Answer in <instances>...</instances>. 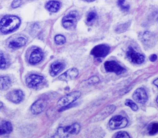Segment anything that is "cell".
Listing matches in <instances>:
<instances>
[{
  "label": "cell",
  "instance_id": "obj_15",
  "mask_svg": "<svg viewBox=\"0 0 158 138\" xmlns=\"http://www.w3.org/2000/svg\"><path fill=\"white\" fill-rule=\"evenodd\" d=\"M78 71L76 68H72L67 70L62 74H61L58 79L60 80L67 81L75 79L78 76Z\"/></svg>",
  "mask_w": 158,
  "mask_h": 138
},
{
  "label": "cell",
  "instance_id": "obj_29",
  "mask_svg": "<svg viewBox=\"0 0 158 138\" xmlns=\"http://www.w3.org/2000/svg\"><path fill=\"white\" fill-rule=\"evenodd\" d=\"M99 81V79L97 76H93V77H91V78H89V79H88L86 81V82L88 85H93V84L98 83Z\"/></svg>",
  "mask_w": 158,
  "mask_h": 138
},
{
  "label": "cell",
  "instance_id": "obj_7",
  "mask_svg": "<svg viewBox=\"0 0 158 138\" xmlns=\"http://www.w3.org/2000/svg\"><path fill=\"white\" fill-rule=\"evenodd\" d=\"M110 47L106 44H99L95 46L91 51V54L96 58H103L109 52Z\"/></svg>",
  "mask_w": 158,
  "mask_h": 138
},
{
  "label": "cell",
  "instance_id": "obj_21",
  "mask_svg": "<svg viewBox=\"0 0 158 138\" xmlns=\"http://www.w3.org/2000/svg\"><path fill=\"white\" fill-rule=\"evenodd\" d=\"M11 85L10 79L7 76L0 77V90H5L8 89Z\"/></svg>",
  "mask_w": 158,
  "mask_h": 138
},
{
  "label": "cell",
  "instance_id": "obj_35",
  "mask_svg": "<svg viewBox=\"0 0 158 138\" xmlns=\"http://www.w3.org/2000/svg\"><path fill=\"white\" fill-rule=\"evenodd\" d=\"M2 106H3V104H2V102H1V101H0V109H1Z\"/></svg>",
  "mask_w": 158,
  "mask_h": 138
},
{
  "label": "cell",
  "instance_id": "obj_12",
  "mask_svg": "<svg viewBox=\"0 0 158 138\" xmlns=\"http://www.w3.org/2000/svg\"><path fill=\"white\" fill-rule=\"evenodd\" d=\"M133 98L138 103L144 104L148 100V95L144 88H139L133 94Z\"/></svg>",
  "mask_w": 158,
  "mask_h": 138
},
{
  "label": "cell",
  "instance_id": "obj_3",
  "mask_svg": "<svg viewBox=\"0 0 158 138\" xmlns=\"http://www.w3.org/2000/svg\"><path fill=\"white\" fill-rule=\"evenodd\" d=\"M81 95L79 91H75L70 93L69 94L62 97L57 102V105L61 107H67L70 105L75 101L78 99Z\"/></svg>",
  "mask_w": 158,
  "mask_h": 138
},
{
  "label": "cell",
  "instance_id": "obj_20",
  "mask_svg": "<svg viewBox=\"0 0 158 138\" xmlns=\"http://www.w3.org/2000/svg\"><path fill=\"white\" fill-rule=\"evenodd\" d=\"M60 7V3L57 1H50L46 4V8L51 12H56Z\"/></svg>",
  "mask_w": 158,
  "mask_h": 138
},
{
  "label": "cell",
  "instance_id": "obj_33",
  "mask_svg": "<svg viewBox=\"0 0 158 138\" xmlns=\"http://www.w3.org/2000/svg\"><path fill=\"white\" fill-rule=\"evenodd\" d=\"M153 83H154V84L156 86H157V88H158V78H157V79H156V80L154 81ZM156 101H157V104H158V97L157 98Z\"/></svg>",
  "mask_w": 158,
  "mask_h": 138
},
{
  "label": "cell",
  "instance_id": "obj_9",
  "mask_svg": "<svg viewBox=\"0 0 158 138\" xmlns=\"http://www.w3.org/2000/svg\"><path fill=\"white\" fill-rule=\"evenodd\" d=\"M104 67L106 71L120 74L125 71V69L115 61H108L105 62Z\"/></svg>",
  "mask_w": 158,
  "mask_h": 138
},
{
  "label": "cell",
  "instance_id": "obj_27",
  "mask_svg": "<svg viewBox=\"0 0 158 138\" xmlns=\"http://www.w3.org/2000/svg\"><path fill=\"white\" fill-rule=\"evenodd\" d=\"M54 40L57 44L62 45L65 42V38L64 36L59 34V35H57L55 36Z\"/></svg>",
  "mask_w": 158,
  "mask_h": 138
},
{
  "label": "cell",
  "instance_id": "obj_26",
  "mask_svg": "<svg viewBox=\"0 0 158 138\" xmlns=\"http://www.w3.org/2000/svg\"><path fill=\"white\" fill-rule=\"evenodd\" d=\"M97 17V14L96 12L92 11L88 13L86 16V22L88 23H91L93 20H94Z\"/></svg>",
  "mask_w": 158,
  "mask_h": 138
},
{
  "label": "cell",
  "instance_id": "obj_10",
  "mask_svg": "<svg viewBox=\"0 0 158 138\" xmlns=\"http://www.w3.org/2000/svg\"><path fill=\"white\" fill-rule=\"evenodd\" d=\"M44 80L43 76L37 74L30 75L26 79V83L28 87L36 88L41 85Z\"/></svg>",
  "mask_w": 158,
  "mask_h": 138
},
{
  "label": "cell",
  "instance_id": "obj_34",
  "mask_svg": "<svg viewBox=\"0 0 158 138\" xmlns=\"http://www.w3.org/2000/svg\"><path fill=\"white\" fill-rule=\"evenodd\" d=\"M50 138H62L61 137H60L57 133L55 134V135H54V136H52V137H51Z\"/></svg>",
  "mask_w": 158,
  "mask_h": 138
},
{
  "label": "cell",
  "instance_id": "obj_18",
  "mask_svg": "<svg viewBox=\"0 0 158 138\" xmlns=\"http://www.w3.org/2000/svg\"><path fill=\"white\" fill-rule=\"evenodd\" d=\"M27 42V39L25 37H20L10 41L9 44V47L11 48H17L23 46Z\"/></svg>",
  "mask_w": 158,
  "mask_h": 138
},
{
  "label": "cell",
  "instance_id": "obj_32",
  "mask_svg": "<svg viewBox=\"0 0 158 138\" xmlns=\"http://www.w3.org/2000/svg\"><path fill=\"white\" fill-rule=\"evenodd\" d=\"M149 59H150V61H151L152 62H154V61H155L157 59V56H156V55L153 54V55H152L150 56Z\"/></svg>",
  "mask_w": 158,
  "mask_h": 138
},
{
  "label": "cell",
  "instance_id": "obj_1",
  "mask_svg": "<svg viewBox=\"0 0 158 138\" xmlns=\"http://www.w3.org/2000/svg\"><path fill=\"white\" fill-rule=\"evenodd\" d=\"M20 24V20L14 15H6L0 21V31L2 33H8L17 29Z\"/></svg>",
  "mask_w": 158,
  "mask_h": 138
},
{
  "label": "cell",
  "instance_id": "obj_2",
  "mask_svg": "<svg viewBox=\"0 0 158 138\" xmlns=\"http://www.w3.org/2000/svg\"><path fill=\"white\" fill-rule=\"evenodd\" d=\"M80 130V126L78 123H73L67 126H61L57 129V134L62 138H68L77 135Z\"/></svg>",
  "mask_w": 158,
  "mask_h": 138
},
{
  "label": "cell",
  "instance_id": "obj_31",
  "mask_svg": "<svg viewBox=\"0 0 158 138\" xmlns=\"http://www.w3.org/2000/svg\"><path fill=\"white\" fill-rule=\"evenodd\" d=\"M22 2V0H14V1L12 3V7L14 8L18 7L21 5Z\"/></svg>",
  "mask_w": 158,
  "mask_h": 138
},
{
  "label": "cell",
  "instance_id": "obj_30",
  "mask_svg": "<svg viewBox=\"0 0 158 138\" xmlns=\"http://www.w3.org/2000/svg\"><path fill=\"white\" fill-rule=\"evenodd\" d=\"M115 138H130L129 134L125 131H120L116 134Z\"/></svg>",
  "mask_w": 158,
  "mask_h": 138
},
{
  "label": "cell",
  "instance_id": "obj_23",
  "mask_svg": "<svg viewBox=\"0 0 158 138\" xmlns=\"http://www.w3.org/2000/svg\"><path fill=\"white\" fill-rule=\"evenodd\" d=\"M148 131L150 135H154L158 132V123H152L148 127Z\"/></svg>",
  "mask_w": 158,
  "mask_h": 138
},
{
  "label": "cell",
  "instance_id": "obj_17",
  "mask_svg": "<svg viewBox=\"0 0 158 138\" xmlns=\"http://www.w3.org/2000/svg\"><path fill=\"white\" fill-rule=\"evenodd\" d=\"M64 68V64L62 62L56 61L51 66L50 74L52 76H55L58 74Z\"/></svg>",
  "mask_w": 158,
  "mask_h": 138
},
{
  "label": "cell",
  "instance_id": "obj_8",
  "mask_svg": "<svg viewBox=\"0 0 158 138\" xmlns=\"http://www.w3.org/2000/svg\"><path fill=\"white\" fill-rule=\"evenodd\" d=\"M127 56L131 62L135 64H141L144 61V56L136 52L132 47H129L127 50Z\"/></svg>",
  "mask_w": 158,
  "mask_h": 138
},
{
  "label": "cell",
  "instance_id": "obj_36",
  "mask_svg": "<svg viewBox=\"0 0 158 138\" xmlns=\"http://www.w3.org/2000/svg\"><path fill=\"white\" fill-rule=\"evenodd\" d=\"M84 1H88V2H91V1H94V0H84Z\"/></svg>",
  "mask_w": 158,
  "mask_h": 138
},
{
  "label": "cell",
  "instance_id": "obj_28",
  "mask_svg": "<svg viewBox=\"0 0 158 138\" xmlns=\"http://www.w3.org/2000/svg\"><path fill=\"white\" fill-rule=\"evenodd\" d=\"M125 105L130 107L133 111H136L138 109L137 105L131 100L130 99H127L125 101Z\"/></svg>",
  "mask_w": 158,
  "mask_h": 138
},
{
  "label": "cell",
  "instance_id": "obj_14",
  "mask_svg": "<svg viewBox=\"0 0 158 138\" xmlns=\"http://www.w3.org/2000/svg\"><path fill=\"white\" fill-rule=\"evenodd\" d=\"M141 40L145 46L151 47L154 44L156 37L153 34L146 31L142 34L141 37Z\"/></svg>",
  "mask_w": 158,
  "mask_h": 138
},
{
  "label": "cell",
  "instance_id": "obj_11",
  "mask_svg": "<svg viewBox=\"0 0 158 138\" xmlns=\"http://www.w3.org/2000/svg\"><path fill=\"white\" fill-rule=\"evenodd\" d=\"M24 98V94L22 91L20 90H15L10 91L7 94V98L14 103H20Z\"/></svg>",
  "mask_w": 158,
  "mask_h": 138
},
{
  "label": "cell",
  "instance_id": "obj_25",
  "mask_svg": "<svg viewBox=\"0 0 158 138\" xmlns=\"http://www.w3.org/2000/svg\"><path fill=\"white\" fill-rule=\"evenodd\" d=\"M118 5L120 8L123 11H128L130 9V6L128 4L126 3L125 0H118Z\"/></svg>",
  "mask_w": 158,
  "mask_h": 138
},
{
  "label": "cell",
  "instance_id": "obj_4",
  "mask_svg": "<svg viewBox=\"0 0 158 138\" xmlns=\"http://www.w3.org/2000/svg\"><path fill=\"white\" fill-rule=\"evenodd\" d=\"M128 124V120L125 117L120 115L113 117L109 121V127L112 129H117L125 128Z\"/></svg>",
  "mask_w": 158,
  "mask_h": 138
},
{
  "label": "cell",
  "instance_id": "obj_6",
  "mask_svg": "<svg viewBox=\"0 0 158 138\" xmlns=\"http://www.w3.org/2000/svg\"><path fill=\"white\" fill-rule=\"evenodd\" d=\"M78 13L77 11H72L64 16L62 20V25L64 28L69 29L73 27L77 22Z\"/></svg>",
  "mask_w": 158,
  "mask_h": 138
},
{
  "label": "cell",
  "instance_id": "obj_22",
  "mask_svg": "<svg viewBox=\"0 0 158 138\" xmlns=\"http://www.w3.org/2000/svg\"><path fill=\"white\" fill-rule=\"evenodd\" d=\"M9 65V60L5 54L0 52V68L4 69L6 68Z\"/></svg>",
  "mask_w": 158,
  "mask_h": 138
},
{
  "label": "cell",
  "instance_id": "obj_13",
  "mask_svg": "<svg viewBox=\"0 0 158 138\" xmlns=\"http://www.w3.org/2000/svg\"><path fill=\"white\" fill-rule=\"evenodd\" d=\"M46 105V101L43 99H39L36 100L31 106L30 110L33 114L36 115L42 112Z\"/></svg>",
  "mask_w": 158,
  "mask_h": 138
},
{
  "label": "cell",
  "instance_id": "obj_24",
  "mask_svg": "<svg viewBox=\"0 0 158 138\" xmlns=\"http://www.w3.org/2000/svg\"><path fill=\"white\" fill-rule=\"evenodd\" d=\"M130 22H127V23H125L121 25H119L118 26H117L116 27L115 29V31L117 33H123L125 32L126 30H127V29L128 28V27L130 26Z\"/></svg>",
  "mask_w": 158,
  "mask_h": 138
},
{
  "label": "cell",
  "instance_id": "obj_16",
  "mask_svg": "<svg viewBox=\"0 0 158 138\" xmlns=\"http://www.w3.org/2000/svg\"><path fill=\"white\" fill-rule=\"evenodd\" d=\"M43 57V52L40 48L34 50L30 54L29 58V62L31 64H35L41 61Z\"/></svg>",
  "mask_w": 158,
  "mask_h": 138
},
{
  "label": "cell",
  "instance_id": "obj_19",
  "mask_svg": "<svg viewBox=\"0 0 158 138\" xmlns=\"http://www.w3.org/2000/svg\"><path fill=\"white\" fill-rule=\"evenodd\" d=\"M12 131V126L9 121H4L0 124V135L9 134Z\"/></svg>",
  "mask_w": 158,
  "mask_h": 138
},
{
  "label": "cell",
  "instance_id": "obj_5",
  "mask_svg": "<svg viewBox=\"0 0 158 138\" xmlns=\"http://www.w3.org/2000/svg\"><path fill=\"white\" fill-rule=\"evenodd\" d=\"M115 109V106L114 105H109L102 110H101L99 113L94 115L91 120V122H96L104 120L110 114H111Z\"/></svg>",
  "mask_w": 158,
  "mask_h": 138
}]
</instances>
